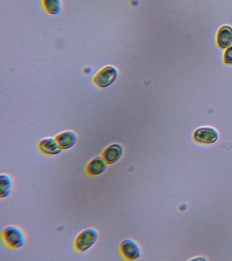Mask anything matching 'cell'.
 <instances>
[{"label": "cell", "mask_w": 232, "mask_h": 261, "mask_svg": "<svg viewBox=\"0 0 232 261\" xmlns=\"http://www.w3.org/2000/svg\"><path fill=\"white\" fill-rule=\"evenodd\" d=\"M38 150L46 156H56L62 152L57 142L56 138L48 137L42 139L38 144Z\"/></svg>", "instance_id": "9"}, {"label": "cell", "mask_w": 232, "mask_h": 261, "mask_svg": "<svg viewBox=\"0 0 232 261\" xmlns=\"http://www.w3.org/2000/svg\"><path fill=\"white\" fill-rule=\"evenodd\" d=\"M193 139L197 144L202 146H211L219 141V133L217 128L213 126H201L194 130Z\"/></svg>", "instance_id": "4"}, {"label": "cell", "mask_w": 232, "mask_h": 261, "mask_svg": "<svg viewBox=\"0 0 232 261\" xmlns=\"http://www.w3.org/2000/svg\"><path fill=\"white\" fill-rule=\"evenodd\" d=\"M56 140L61 150H69L76 146L78 143L79 137L74 130H66L57 135Z\"/></svg>", "instance_id": "7"}, {"label": "cell", "mask_w": 232, "mask_h": 261, "mask_svg": "<svg viewBox=\"0 0 232 261\" xmlns=\"http://www.w3.org/2000/svg\"><path fill=\"white\" fill-rule=\"evenodd\" d=\"M14 180L9 173H1L0 175V199H5L10 197L13 192Z\"/></svg>", "instance_id": "10"}, {"label": "cell", "mask_w": 232, "mask_h": 261, "mask_svg": "<svg viewBox=\"0 0 232 261\" xmlns=\"http://www.w3.org/2000/svg\"><path fill=\"white\" fill-rule=\"evenodd\" d=\"M119 70L113 65H107L99 69L93 77V83L97 87L106 89L117 81Z\"/></svg>", "instance_id": "3"}, {"label": "cell", "mask_w": 232, "mask_h": 261, "mask_svg": "<svg viewBox=\"0 0 232 261\" xmlns=\"http://www.w3.org/2000/svg\"><path fill=\"white\" fill-rule=\"evenodd\" d=\"M119 252L125 260H136L142 256V248L137 241L132 238L124 239L119 245Z\"/></svg>", "instance_id": "5"}, {"label": "cell", "mask_w": 232, "mask_h": 261, "mask_svg": "<svg viewBox=\"0 0 232 261\" xmlns=\"http://www.w3.org/2000/svg\"><path fill=\"white\" fill-rule=\"evenodd\" d=\"M3 244L10 250H17L25 245L26 234L21 227L10 224L4 228L1 233Z\"/></svg>", "instance_id": "1"}, {"label": "cell", "mask_w": 232, "mask_h": 261, "mask_svg": "<svg viewBox=\"0 0 232 261\" xmlns=\"http://www.w3.org/2000/svg\"><path fill=\"white\" fill-rule=\"evenodd\" d=\"M123 146L119 143L109 144L101 152V156L109 165L117 164L123 158Z\"/></svg>", "instance_id": "6"}, {"label": "cell", "mask_w": 232, "mask_h": 261, "mask_svg": "<svg viewBox=\"0 0 232 261\" xmlns=\"http://www.w3.org/2000/svg\"><path fill=\"white\" fill-rule=\"evenodd\" d=\"M99 233L95 228L88 227L81 230L75 238L74 248L76 252L83 254L88 252L98 242Z\"/></svg>", "instance_id": "2"}, {"label": "cell", "mask_w": 232, "mask_h": 261, "mask_svg": "<svg viewBox=\"0 0 232 261\" xmlns=\"http://www.w3.org/2000/svg\"><path fill=\"white\" fill-rule=\"evenodd\" d=\"M218 46L221 48H227L232 44V28L223 26L219 29L217 36Z\"/></svg>", "instance_id": "11"}, {"label": "cell", "mask_w": 232, "mask_h": 261, "mask_svg": "<svg viewBox=\"0 0 232 261\" xmlns=\"http://www.w3.org/2000/svg\"><path fill=\"white\" fill-rule=\"evenodd\" d=\"M224 62L227 65H232V44L226 49L224 53Z\"/></svg>", "instance_id": "13"}, {"label": "cell", "mask_w": 232, "mask_h": 261, "mask_svg": "<svg viewBox=\"0 0 232 261\" xmlns=\"http://www.w3.org/2000/svg\"><path fill=\"white\" fill-rule=\"evenodd\" d=\"M42 6L50 15H58L62 10V0H42Z\"/></svg>", "instance_id": "12"}, {"label": "cell", "mask_w": 232, "mask_h": 261, "mask_svg": "<svg viewBox=\"0 0 232 261\" xmlns=\"http://www.w3.org/2000/svg\"><path fill=\"white\" fill-rule=\"evenodd\" d=\"M109 165L103 157L96 156L91 159L85 167V173L90 177H97L103 174L107 170Z\"/></svg>", "instance_id": "8"}]
</instances>
